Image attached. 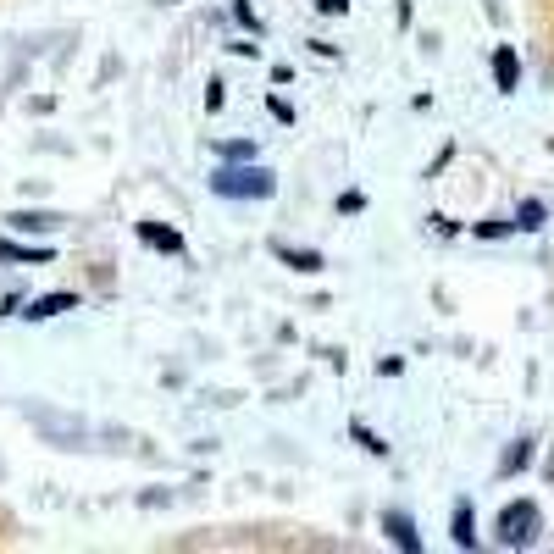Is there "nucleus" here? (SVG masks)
Listing matches in <instances>:
<instances>
[{
  "label": "nucleus",
  "mask_w": 554,
  "mask_h": 554,
  "mask_svg": "<svg viewBox=\"0 0 554 554\" xmlns=\"http://www.w3.org/2000/svg\"><path fill=\"white\" fill-rule=\"evenodd\" d=\"M78 294H45V300H34L23 316H34V322H45V316H61V311H73Z\"/></svg>",
  "instance_id": "obj_6"
},
{
  "label": "nucleus",
  "mask_w": 554,
  "mask_h": 554,
  "mask_svg": "<svg viewBox=\"0 0 554 554\" xmlns=\"http://www.w3.org/2000/svg\"><path fill=\"white\" fill-rule=\"evenodd\" d=\"M538 532H543V510L532 505V499H516V505L499 510V543H505V549H527Z\"/></svg>",
  "instance_id": "obj_2"
},
{
  "label": "nucleus",
  "mask_w": 554,
  "mask_h": 554,
  "mask_svg": "<svg viewBox=\"0 0 554 554\" xmlns=\"http://www.w3.org/2000/svg\"><path fill=\"white\" fill-rule=\"evenodd\" d=\"M277 255L294 266V272H316L322 266V255H311V250H289V244H277Z\"/></svg>",
  "instance_id": "obj_7"
},
{
  "label": "nucleus",
  "mask_w": 554,
  "mask_h": 554,
  "mask_svg": "<svg viewBox=\"0 0 554 554\" xmlns=\"http://www.w3.org/2000/svg\"><path fill=\"white\" fill-rule=\"evenodd\" d=\"M494 78H499V89H505V95L521 84V61H516V50H510V45L494 50Z\"/></svg>",
  "instance_id": "obj_4"
},
{
  "label": "nucleus",
  "mask_w": 554,
  "mask_h": 554,
  "mask_svg": "<svg viewBox=\"0 0 554 554\" xmlns=\"http://www.w3.org/2000/svg\"><path fill=\"white\" fill-rule=\"evenodd\" d=\"M455 543H460V549H471V543H477V532H471V505L455 510Z\"/></svg>",
  "instance_id": "obj_8"
},
{
  "label": "nucleus",
  "mask_w": 554,
  "mask_h": 554,
  "mask_svg": "<svg viewBox=\"0 0 554 554\" xmlns=\"http://www.w3.org/2000/svg\"><path fill=\"white\" fill-rule=\"evenodd\" d=\"M17 228H28V233H45V228H56V217H34V211H23V217H12Z\"/></svg>",
  "instance_id": "obj_9"
},
{
  "label": "nucleus",
  "mask_w": 554,
  "mask_h": 554,
  "mask_svg": "<svg viewBox=\"0 0 554 554\" xmlns=\"http://www.w3.org/2000/svg\"><path fill=\"white\" fill-rule=\"evenodd\" d=\"M521 466H527V444H516V449L505 455V471H521Z\"/></svg>",
  "instance_id": "obj_12"
},
{
  "label": "nucleus",
  "mask_w": 554,
  "mask_h": 554,
  "mask_svg": "<svg viewBox=\"0 0 554 554\" xmlns=\"http://www.w3.org/2000/svg\"><path fill=\"white\" fill-rule=\"evenodd\" d=\"M543 477H549V482H554V449H549V460H543Z\"/></svg>",
  "instance_id": "obj_14"
},
{
  "label": "nucleus",
  "mask_w": 554,
  "mask_h": 554,
  "mask_svg": "<svg viewBox=\"0 0 554 554\" xmlns=\"http://www.w3.org/2000/svg\"><path fill=\"white\" fill-rule=\"evenodd\" d=\"M516 228H543V205H538V200L521 205V222H516Z\"/></svg>",
  "instance_id": "obj_10"
},
{
  "label": "nucleus",
  "mask_w": 554,
  "mask_h": 554,
  "mask_svg": "<svg viewBox=\"0 0 554 554\" xmlns=\"http://www.w3.org/2000/svg\"><path fill=\"white\" fill-rule=\"evenodd\" d=\"M0 255H17V261H45L50 250H23V244H6V239H0Z\"/></svg>",
  "instance_id": "obj_11"
},
{
  "label": "nucleus",
  "mask_w": 554,
  "mask_h": 554,
  "mask_svg": "<svg viewBox=\"0 0 554 554\" xmlns=\"http://www.w3.org/2000/svg\"><path fill=\"white\" fill-rule=\"evenodd\" d=\"M383 527H388V538H394L399 549H422V538H416V527H410V516H399V510H388V516H383Z\"/></svg>",
  "instance_id": "obj_5"
},
{
  "label": "nucleus",
  "mask_w": 554,
  "mask_h": 554,
  "mask_svg": "<svg viewBox=\"0 0 554 554\" xmlns=\"http://www.w3.org/2000/svg\"><path fill=\"white\" fill-rule=\"evenodd\" d=\"M477 233H482V239H505V233H510V222H482Z\"/></svg>",
  "instance_id": "obj_13"
},
{
  "label": "nucleus",
  "mask_w": 554,
  "mask_h": 554,
  "mask_svg": "<svg viewBox=\"0 0 554 554\" xmlns=\"http://www.w3.org/2000/svg\"><path fill=\"white\" fill-rule=\"evenodd\" d=\"M211 189H217L222 200H266V194L277 189V178L266 167H222L217 178H211Z\"/></svg>",
  "instance_id": "obj_1"
},
{
  "label": "nucleus",
  "mask_w": 554,
  "mask_h": 554,
  "mask_svg": "<svg viewBox=\"0 0 554 554\" xmlns=\"http://www.w3.org/2000/svg\"><path fill=\"white\" fill-rule=\"evenodd\" d=\"M139 239H145L150 250H161V255H183V233L161 228V222H139Z\"/></svg>",
  "instance_id": "obj_3"
}]
</instances>
